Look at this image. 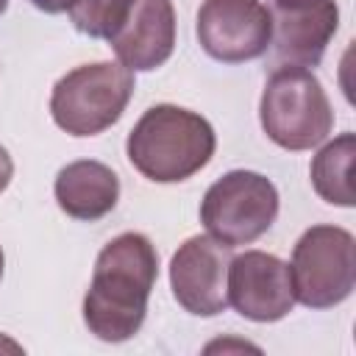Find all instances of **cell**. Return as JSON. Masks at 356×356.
<instances>
[{"label": "cell", "instance_id": "1", "mask_svg": "<svg viewBox=\"0 0 356 356\" xmlns=\"http://www.w3.org/2000/svg\"><path fill=\"white\" fill-rule=\"evenodd\" d=\"M159 253L145 234L125 231L103 245L83 295V323L103 342L131 339L147 314Z\"/></svg>", "mask_w": 356, "mask_h": 356}, {"label": "cell", "instance_id": "2", "mask_svg": "<svg viewBox=\"0 0 356 356\" xmlns=\"http://www.w3.org/2000/svg\"><path fill=\"white\" fill-rule=\"evenodd\" d=\"M214 147L217 136L209 120L172 103L147 108L125 142L131 164L156 184L192 178L211 161Z\"/></svg>", "mask_w": 356, "mask_h": 356}, {"label": "cell", "instance_id": "3", "mask_svg": "<svg viewBox=\"0 0 356 356\" xmlns=\"http://www.w3.org/2000/svg\"><path fill=\"white\" fill-rule=\"evenodd\" d=\"M259 120L278 147L312 150L328 139L334 128V108L317 75L306 67H278L261 92Z\"/></svg>", "mask_w": 356, "mask_h": 356}, {"label": "cell", "instance_id": "4", "mask_svg": "<svg viewBox=\"0 0 356 356\" xmlns=\"http://www.w3.org/2000/svg\"><path fill=\"white\" fill-rule=\"evenodd\" d=\"M134 95V72L117 61L81 64L61 75L50 95L53 122L70 136H95L111 128Z\"/></svg>", "mask_w": 356, "mask_h": 356}, {"label": "cell", "instance_id": "5", "mask_svg": "<svg viewBox=\"0 0 356 356\" xmlns=\"http://www.w3.org/2000/svg\"><path fill=\"white\" fill-rule=\"evenodd\" d=\"M295 300L331 309L350 298L356 281V242L339 225H312L300 234L289 264Z\"/></svg>", "mask_w": 356, "mask_h": 356}, {"label": "cell", "instance_id": "6", "mask_svg": "<svg viewBox=\"0 0 356 356\" xmlns=\"http://www.w3.org/2000/svg\"><path fill=\"white\" fill-rule=\"evenodd\" d=\"M278 217L275 184L250 170H234L217 178L200 200V222L228 248L250 245Z\"/></svg>", "mask_w": 356, "mask_h": 356}, {"label": "cell", "instance_id": "7", "mask_svg": "<svg viewBox=\"0 0 356 356\" xmlns=\"http://www.w3.org/2000/svg\"><path fill=\"white\" fill-rule=\"evenodd\" d=\"M270 39L273 19L261 0H203L197 11V42L217 61H253L267 53Z\"/></svg>", "mask_w": 356, "mask_h": 356}, {"label": "cell", "instance_id": "8", "mask_svg": "<svg viewBox=\"0 0 356 356\" xmlns=\"http://www.w3.org/2000/svg\"><path fill=\"white\" fill-rule=\"evenodd\" d=\"M231 250L214 236H189L170 261V286L189 314L214 317L228 306Z\"/></svg>", "mask_w": 356, "mask_h": 356}, {"label": "cell", "instance_id": "9", "mask_svg": "<svg viewBox=\"0 0 356 356\" xmlns=\"http://www.w3.org/2000/svg\"><path fill=\"white\" fill-rule=\"evenodd\" d=\"M228 303L253 323H275L295 306L289 264L264 250H245L228 264Z\"/></svg>", "mask_w": 356, "mask_h": 356}, {"label": "cell", "instance_id": "10", "mask_svg": "<svg viewBox=\"0 0 356 356\" xmlns=\"http://www.w3.org/2000/svg\"><path fill=\"white\" fill-rule=\"evenodd\" d=\"M275 58L292 67H317L339 28L334 0H275L270 8Z\"/></svg>", "mask_w": 356, "mask_h": 356}, {"label": "cell", "instance_id": "11", "mask_svg": "<svg viewBox=\"0 0 356 356\" xmlns=\"http://www.w3.org/2000/svg\"><path fill=\"white\" fill-rule=\"evenodd\" d=\"M120 64L131 72L161 67L175 47L172 0H136L120 31L108 39Z\"/></svg>", "mask_w": 356, "mask_h": 356}, {"label": "cell", "instance_id": "12", "mask_svg": "<svg viewBox=\"0 0 356 356\" xmlns=\"http://www.w3.org/2000/svg\"><path fill=\"white\" fill-rule=\"evenodd\" d=\"M53 192H56L58 209L64 214H70L75 220L95 222L117 206L120 178L103 161L81 159V161H70L67 167L58 170Z\"/></svg>", "mask_w": 356, "mask_h": 356}, {"label": "cell", "instance_id": "13", "mask_svg": "<svg viewBox=\"0 0 356 356\" xmlns=\"http://www.w3.org/2000/svg\"><path fill=\"white\" fill-rule=\"evenodd\" d=\"M353 156H356V136L348 131V134H339L325 147H320L317 156L312 159V170H309L312 186L325 203L342 206V209H350L356 203L353 181H350Z\"/></svg>", "mask_w": 356, "mask_h": 356}, {"label": "cell", "instance_id": "14", "mask_svg": "<svg viewBox=\"0 0 356 356\" xmlns=\"http://www.w3.org/2000/svg\"><path fill=\"white\" fill-rule=\"evenodd\" d=\"M136 0H75L70 8L72 25L92 39H111Z\"/></svg>", "mask_w": 356, "mask_h": 356}, {"label": "cell", "instance_id": "15", "mask_svg": "<svg viewBox=\"0 0 356 356\" xmlns=\"http://www.w3.org/2000/svg\"><path fill=\"white\" fill-rule=\"evenodd\" d=\"M11 175H14V161H11L8 150L0 145V192L11 184Z\"/></svg>", "mask_w": 356, "mask_h": 356}, {"label": "cell", "instance_id": "16", "mask_svg": "<svg viewBox=\"0 0 356 356\" xmlns=\"http://www.w3.org/2000/svg\"><path fill=\"white\" fill-rule=\"evenodd\" d=\"M39 11H47V14H61V11H70L75 0H31Z\"/></svg>", "mask_w": 356, "mask_h": 356}, {"label": "cell", "instance_id": "17", "mask_svg": "<svg viewBox=\"0 0 356 356\" xmlns=\"http://www.w3.org/2000/svg\"><path fill=\"white\" fill-rule=\"evenodd\" d=\"M0 348H8V350H19V345H14V342H8V339H0Z\"/></svg>", "mask_w": 356, "mask_h": 356}, {"label": "cell", "instance_id": "18", "mask_svg": "<svg viewBox=\"0 0 356 356\" xmlns=\"http://www.w3.org/2000/svg\"><path fill=\"white\" fill-rule=\"evenodd\" d=\"M3 267H6V256H3V248H0V278H3Z\"/></svg>", "mask_w": 356, "mask_h": 356}, {"label": "cell", "instance_id": "19", "mask_svg": "<svg viewBox=\"0 0 356 356\" xmlns=\"http://www.w3.org/2000/svg\"><path fill=\"white\" fill-rule=\"evenodd\" d=\"M6 6H8V0H0V14L6 11Z\"/></svg>", "mask_w": 356, "mask_h": 356}]
</instances>
